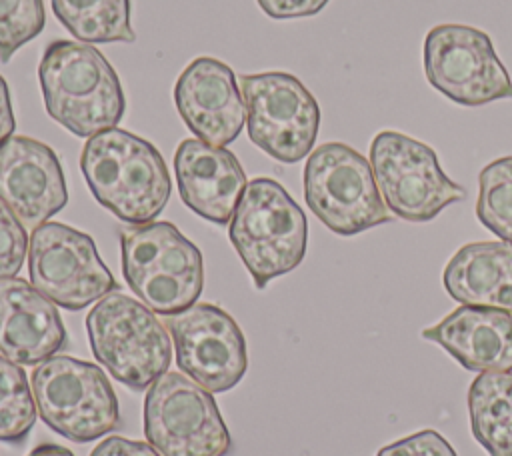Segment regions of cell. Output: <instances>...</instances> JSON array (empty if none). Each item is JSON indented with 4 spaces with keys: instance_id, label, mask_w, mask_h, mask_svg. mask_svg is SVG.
<instances>
[{
    "instance_id": "obj_17",
    "label": "cell",
    "mask_w": 512,
    "mask_h": 456,
    "mask_svg": "<svg viewBox=\"0 0 512 456\" xmlns=\"http://www.w3.org/2000/svg\"><path fill=\"white\" fill-rule=\"evenodd\" d=\"M66 344L56 304L20 278L0 280V352L8 360L36 366Z\"/></svg>"
},
{
    "instance_id": "obj_15",
    "label": "cell",
    "mask_w": 512,
    "mask_h": 456,
    "mask_svg": "<svg viewBox=\"0 0 512 456\" xmlns=\"http://www.w3.org/2000/svg\"><path fill=\"white\" fill-rule=\"evenodd\" d=\"M0 200L26 230L60 212L68 202V190L56 152L28 136H10L2 142Z\"/></svg>"
},
{
    "instance_id": "obj_9",
    "label": "cell",
    "mask_w": 512,
    "mask_h": 456,
    "mask_svg": "<svg viewBox=\"0 0 512 456\" xmlns=\"http://www.w3.org/2000/svg\"><path fill=\"white\" fill-rule=\"evenodd\" d=\"M248 138L282 164L306 158L320 128V106L312 92L288 72L238 76Z\"/></svg>"
},
{
    "instance_id": "obj_25",
    "label": "cell",
    "mask_w": 512,
    "mask_h": 456,
    "mask_svg": "<svg viewBox=\"0 0 512 456\" xmlns=\"http://www.w3.org/2000/svg\"><path fill=\"white\" fill-rule=\"evenodd\" d=\"M28 246L26 228L0 200V280L14 278L20 272Z\"/></svg>"
},
{
    "instance_id": "obj_14",
    "label": "cell",
    "mask_w": 512,
    "mask_h": 456,
    "mask_svg": "<svg viewBox=\"0 0 512 456\" xmlns=\"http://www.w3.org/2000/svg\"><path fill=\"white\" fill-rule=\"evenodd\" d=\"M174 102L188 130L210 146L234 142L246 122L238 78L218 58H194L176 80Z\"/></svg>"
},
{
    "instance_id": "obj_18",
    "label": "cell",
    "mask_w": 512,
    "mask_h": 456,
    "mask_svg": "<svg viewBox=\"0 0 512 456\" xmlns=\"http://www.w3.org/2000/svg\"><path fill=\"white\" fill-rule=\"evenodd\" d=\"M422 338L470 372H512V314L506 310L460 304L424 328Z\"/></svg>"
},
{
    "instance_id": "obj_27",
    "label": "cell",
    "mask_w": 512,
    "mask_h": 456,
    "mask_svg": "<svg viewBox=\"0 0 512 456\" xmlns=\"http://www.w3.org/2000/svg\"><path fill=\"white\" fill-rule=\"evenodd\" d=\"M260 10L274 20L306 18L318 14L330 0H256Z\"/></svg>"
},
{
    "instance_id": "obj_23",
    "label": "cell",
    "mask_w": 512,
    "mask_h": 456,
    "mask_svg": "<svg viewBox=\"0 0 512 456\" xmlns=\"http://www.w3.org/2000/svg\"><path fill=\"white\" fill-rule=\"evenodd\" d=\"M36 412L26 372L0 356V442L20 444L32 430Z\"/></svg>"
},
{
    "instance_id": "obj_20",
    "label": "cell",
    "mask_w": 512,
    "mask_h": 456,
    "mask_svg": "<svg viewBox=\"0 0 512 456\" xmlns=\"http://www.w3.org/2000/svg\"><path fill=\"white\" fill-rule=\"evenodd\" d=\"M466 404L474 440L490 456H512V372L478 374Z\"/></svg>"
},
{
    "instance_id": "obj_3",
    "label": "cell",
    "mask_w": 512,
    "mask_h": 456,
    "mask_svg": "<svg viewBox=\"0 0 512 456\" xmlns=\"http://www.w3.org/2000/svg\"><path fill=\"white\" fill-rule=\"evenodd\" d=\"M228 238L254 286L264 290L270 280L292 272L304 260L308 222L280 182L254 178L234 210Z\"/></svg>"
},
{
    "instance_id": "obj_19",
    "label": "cell",
    "mask_w": 512,
    "mask_h": 456,
    "mask_svg": "<svg viewBox=\"0 0 512 456\" xmlns=\"http://www.w3.org/2000/svg\"><path fill=\"white\" fill-rule=\"evenodd\" d=\"M442 284L458 304L512 314V244L486 240L460 246L444 266Z\"/></svg>"
},
{
    "instance_id": "obj_21",
    "label": "cell",
    "mask_w": 512,
    "mask_h": 456,
    "mask_svg": "<svg viewBox=\"0 0 512 456\" xmlns=\"http://www.w3.org/2000/svg\"><path fill=\"white\" fill-rule=\"evenodd\" d=\"M62 26L84 44L134 42L130 0H52Z\"/></svg>"
},
{
    "instance_id": "obj_28",
    "label": "cell",
    "mask_w": 512,
    "mask_h": 456,
    "mask_svg": "<svg viewBox=\"0 0 512 456\" xmlns=\"http://www.w3.org/2000/svg\"><path fill=\"white\" fill-rule=\"evenodd\" d=\"M90 456H162L154 446L124 436H108L96 444Z\"/></svg>"
},
{
    "instance_id": "obj_1",
    "label": "cell",
    "mask_w": 512,
    "mask_h": 456,
    "mask_svg": "<svg viewBox=\"0 0 512 456\" xmlns=\"http://www.w3.org/2000/svg\"><path fill=\"white\" fill-rule=\"evenodd\" d=\"M38 82L48 116L74 136L92 138L116 128L124 116L120 78L90 44L50 42L38 64Z\"/></svg>"
},
{
    "instance_id": "obj_6",
    "label": "cell",
    "mask_w": 512,
    "mask_h": 456,
    "mask_svg": "<svg viewBox=\"0 0 512 456\" xmlns=\"http://www.w3.org/2000/svg\"><path fill=\"white\" fill-rule=\"evenodd\" d=\"M304 200L338 236H356L394 220L376 186L370 160L344 142H326L308 154Z\"/></svg>"
},
{
    "instance_id": "obj_2",
    "label": "cell",
    "mask_w": 512,
    "mask_h": 456,
    "mask_svg": "<svg viewBox=\"0 0 512 456\" xmlns=\"http://www.w3.org/2000/svg\"><path fill=\"white\" fill-rule=\"evenodd\" d=\"M80 170L98 204L130 226L154 222L172 192L168 166L156 146L122 128L88 138Z\"/></svg>"
},
{
    "instance_id": "obj_10",
    "label": "cell",
    "mask_w": 512,
    "mask_h": 456,
    "mask_svg": "<svg viewBox=\"0 0 512 456\" xmlns=\"http://www.w3.org/2000/svg\"><path fill=\"white\" fill-rule=\"evenodd\" d=\"M144 434L162 456H226L232 448L212 392L180 372H166L148 388Z\"/></svg>"
},
{
    "instance_id": "obj_5",
    "label": "cell",
    "mask_w": 512,
    "mask_h": 456,
    "mask_svg": "<svg viewBox=\"0 0 512 456\" xmlns=\"http://www.w3.org/2000/svg\"><path fill=\"white\" fill-rule=\"evenodd\" d=\"M86 334L94 358L136 392L150 388L170 368L172 342L166 326L146 304L118 290L92 306Z\"/></svg>"
},
{
    "instance_id": "obj_22",
    "label": "cell",
    "mask_w": 512,
    "mask_h": 456,
    "mask_svg": "<svg viewBox=\"0 0 512 456\" xmlns=\"http://www.w3.org/2000/svg\"><path fill=\"white\" fill-rule=\"evenodd\" d=\"M476 218L496 238L512 244V156L496 158L480 170Z\"/></svg>"
},
{
    "instance_id": "obj_30",
    "label": "cell",
    "mask_w": 512,
    "mask_h": 456,
    "mask_svg": "<svg viewBox=\"0 0 512 456\" xmlns=\"http://www.w3.org/2000/svg\"><path fill=\"white\" fill-rule=\"evenodd\" d=\"M26 456H74V454L68 448L60 446V444L46 442V444H40V446L32 448Z\"/></svg>"
},
{
    "instance_id": "obj_8",
    "label": "cell",
    "mask_w": 512,
    "mask_h": 456,
    "mask_svg": "<svg viewBox=\"0 0 512 456\" xmlns=\"http://www.w3.org/2000/svg\"><path fill=\"white\" fill-rule=\"evenodd\" d=\"M368 160L384 204L400 220L430 222L466 196V190L440 168L438 154L402 132H378Z\"/></svg>"
},
{
    "instance_id": "obj_7",
    "label": "cell",
    "mask_w": 512,
    "mask_h": 456,
    "mask_svg": "<svg viewBox=\"0 0 512 456\" xmlns=\"http://www.w3.org/2000/svg\"><path fill=\"white\" fill-rule=\"evenodd\" d=\"M30 378L36 410L56 434L84 444L118 428V398L100 366L54 354Z\"/></svg>"
},
{
    "instance_id": "obj_4",
    "label": "cell",
    "mask_w": 512,
    "mask_h": 456,
    "mask_svg": "<svg viewBox=\"0 0 512 456\" xmlns=\"http://www.w3.org/2000/svg\"><path fill=\"white\" fill-rule=\"evenodd\" d=\"M120 264L130 290L162 316L194 306L204 288L200 250L170 222L124 228Z\"/></svg>"
},
{
    "instance_id": "obj_11",
    "label": "cell",
    "mask_w": 512,
    "mask_h": 456,
    "mask_svg": "<svg viewBox=\"0 0 512 456\" xmlns=\"http://www.w3.org/2000/svg\"><path fill=\"white\" fill-rule=\"evenodd\" d=\"M424 74L448 100L476 108L512 98V78L490 36L466 24H438L424 38Z\"/></svg>"
},
{
    "instance_id": "obj_16",
    "label": "cell",
    "mask_w": 512,
    "mask_h": 456,
    "mask_svg": "<svg viewBox=\"0 0 512 456\" xmlns=\"http://www.w3.org/2000/svg\"><path fill=\"white\" fill-rule=\"evenodd\" d=\"M174 172L180 198L192 212L220 226L230 224L248 184L230 150L186 138L176 148Z\"/></svg>"
},
{
    "instance_id": "obj_29",
    "label": "cell",
    "mask_w": 512,
    "mask_h": 456,
    "mask_svg": "<svg viewBox=\"0 0 512 456\" xmlns=\"http://www.w3.org/2000/svg\"><path fill=\"white\" fill-rule=\"evenodd\" d=\"M16 128L12 102H10V88L6 80L0 76V144L6 142Z\"/></svg>"
},
{
    "instance_id": "obj_24",
    "label": "cell",
    "mask_w": 512,
    "mask_h": 456,
    "mask_svg": "<svg viewBox=\"0 0 512 456\" xmlns=\"http://www.w3.org/2000/svg\"><path fill=\"white\" fill-rule=\"evenodd\" d=\"M46 24L42 0H0V62L36 38Z\"/></svg>"
},
{
    "instance_id": "obj_12",
    "label": "cell",
    "mask_w": 512,
    "mask_h": 456,
    "mask_svg": "<svg viewBox=\"0 0 512 456\" xmlns=\"http://www.w3.org/2000/svg\"><path fill=\"white\" fill-rule=\"evenodd\" d=\"M28 274L38 292L72 312L118 290L94 240L62 222H44L32 230Z\"/></svg>"
},
{
    "instance_id": "obj_26",
    "label": "cell",
    "mask_w": 512,
    "mask_h": 456,
    "mask_svg": "<svg viewBox=\"0 0 512 456\" xmlns=\"http://www.w3.org/2000/svg\"><path fill=\"white\" fill-rule=\"evenodd\" d=\"M376 456H456V450L440 432L420 430L382 446Z\"/></svg>"
},
{
    "instance_id": "obj_13",
    "label": "cell",
    "mask_w": 512,
    "mask_h": 456,
    "mask_svg": "<svg viewBox=\"0 0 512 456\" xmlns=\"http://www.w3.org/2000/svg\"><path fill=\"white\" fill-rule=\"evenodd\" d=\"M178 368L212 394L234 388L248 370L246 338L220 306L200 302L168 318Z\"/></svg>"
}]
</instances>
